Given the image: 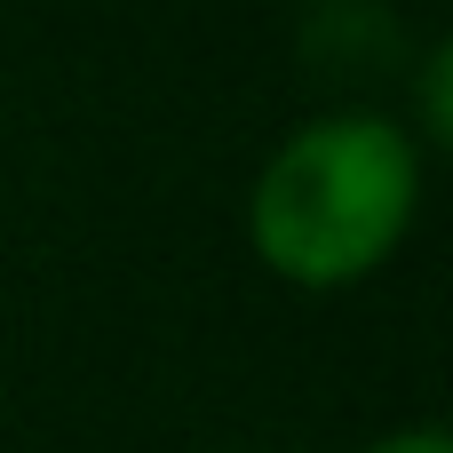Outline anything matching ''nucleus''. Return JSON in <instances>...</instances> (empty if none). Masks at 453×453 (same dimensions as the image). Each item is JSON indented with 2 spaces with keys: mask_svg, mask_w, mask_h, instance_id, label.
<instances>
[{
  "mask_svg": "<svg viewBox=\"0 0 453 453\" xmlns=\"http://www.w3.org/2000/svg\"><path fill=\"white\" fill-rule=\"evenodd\" d=\"M422 207V159L390 119H311L279 143L255 183L247 231L263 263L295 287H350L366 279Z\"/></svg>",
  "mask_w": 453,
  "mask_h": 453,
  "instance_id": "f257e3e1",
  "label": "nucleus"
},
{
  "mask_svg": "<svg viewBox=\"0 0 453 453\" xmlns=\"http://www.w3.org/2000/svg\"><path fill=\"white\" fill-rule=\"evenodd\" d=\"M422 127L446 143L453 135V111H446V48H430V72H422Z\"/></svg>",
  "mask_w": 453,
  "mask_h": 453,
  "instance_id": "f03ea898",
  "label": "nucleus"
},
{
  "mask_svg": "<svg viewBox=\"0 0 453 453\" xmlns=\"http://www.w3.org/2000/svg\"><path fill=\"white\" fill-rule=\"evenodd\" d=\"M366 453H453V446H446V430H430V422H414V430H390L382 446H366Z\"/></svg>",
  "mask_w": 453,
  "mask_h": 453,
  "instance_id": "7ed1b4c3",
  "label": "nucleus"
}]
</instances>
